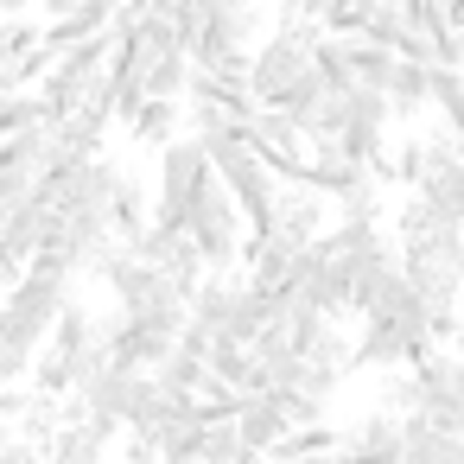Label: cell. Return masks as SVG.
<instances>
[{
  "instance_id": "cell-5",
  "label": "cell",
  "mask_w": 464,
  "mask_h": 464,
  "mask_svg": "<svg viewBox=\"0 0 464 464\" xmlns=\"http://www.w3.org/2000/svg\"><path fill=\"white\" fill-rule=\"evenodd\" d=\"M267 236H280V242H293V248L324 242V198L305 191V185H280V198H274V229H267Z\"/></svg>"
},
{
  "instance_id": "cell-2",
  "label": "cell",
  "mask_w": 464,
  "mask_h": 464,
  "mask_svg": "<svg viewBox=\"0 0 464 464\" xmlns=\"http://www.w3.org/2000/svg\"><path fill=\"white\" fill-rule=\"evenodd\" d=\"M185 236H191V248H198V261H204L210 274L242 267V255H248V242H242V210L229 204L223 179H210V185L198 191V204H191V217H185Z\"/></svg>"
},
{
  "instance_id": "cell-10",
  "label": "cell",
  "mask_w": 464,
  "mask_h": 464,
  "mask_svg": "<svg viewBox=\"0 0 464 464\" xmlns=\"http://www.w3.org/2000/svg\"><path fill=\"white\" fill-rule=\"evenodd\" d=\"M420 204H432L439 217H451V223H464V160H432L426 153V179H420V191H413Z\"/></svg>"
},
{
  "instance_id": "cell-9",
  "label": "cell",
  "mask_w": 464,
  "mask_h": 464,
  "mask_svg": "<svg viewBox=\"0 0 464 464\" xmlns=\"http://www.w3.org/2000/svg\"><path fill=\"white\" fill-rule=\"evenodd\" d=\"M293 261H299V248L293 242H280V236H248V255H242V280L255 286V293H286V280H293Z\"/></svg>"
},
{
  "instance_id": "cell-14",
  "label": "cell",
  "mask_w": 464,
  "mask_h": 464,
  "mask_svg": "<svg viewBox=\"0 0 464 464\" xmlns=\"http://www.w3.org/2000/svg\"><path fill=\"white\" fill-rule=\"evenodd\" d=\"M185 90H191V58L185 52H172L147 71V102H179Z\"/></svg>"
},
{
  "instance_id": "cell-3",
  "label": "cell",
  "mask_w": 464,
  "mask_h": 464,
  "mask_svg": "<svg viewBox=\"0 0 464 464\" xmlns=\"http://www.w3.org/2000/svg\"><path fill=\"white\" fill-rule=\"evenodd\" d=\"M217 172H210V160H204V147L185 134V140H172L166 153H160V191H153V223H166V229H185V217H191V204H198V191L210 185Z\"/></svg>"
},
{
  "instance_id": "cell-17",
  "label": "cell",
  "mask_w": 464,
  "mask_h": 464,
  "mask_svg": "<svg viewBox=\"0 0 464 464\" xmlns=\"http://www.w3.org/2000/svg\"><path fill=\"white\" fill-rule=\"evenodd\" d=\"M0 464H52V458H45L39 445H26V439H14L7 451H0Z\"/></svg>"
},
{
  "instance_id": "cell-13",
  "label": "cell",
  "mask_w": 464,
  "mask_h": 464,
  "mask_svg": "<svg viewBox=\"0 0 464 464\" xmlns=\"http://www.w3.org/2000/svg\"><path fill=\"white\" fill-rule=\"evenodd\" d=\"M33 128H45V102H39V90L0 96V147L20 140V134H33Z\"/></svg>"
},
{
  "instance_id": "cell-1",
  "label": "cell",
  "mask_w": 464,
  "mask_h": 464,
  "mask_svg": "<svg viewBox=\"0 0 464 464\" xmlns=\"http://www.w3.org/2000/svg\"><path fill=\"white\" fill-rule=\"evenodd\" d=\"M401 280H407L432 312H458V299H464V229H458V236L401 242Z\"/></svg>"
},
{
  "instance_id": "cell-7",
  "label": "cell",
  "mask_w": 464,
  "mask_h": 464,
  "mask_svg": "<svg viewBox=\"0 0 464 464\" xmlns=\"http://www.w3.org/2000/svg\"><path fill=\"white\" fill-rule=\"evenodd\" d=\"M356 179H369V172H362L337 140H312V147H305V172H299V185H305V191H318L324 204H331V198H343Z\"/></svg>"
},
{
  "instance_id": "cell-12",
  "label": "cell",
  "mask_w": 464,
  "mask_h": 464,
  "mask_svg": "<svg viewBox=\"0 0 464 464\" xmlns=\"http://www.w3.org/2000/svg\"><path fill=\"white\" fill-rule=\"evenodd\" d=\"M179 121H185V109H179V102H147V109L128 121V134H134L140 147H160V153H166L172 140H185V134H179Z\"/></svg>"
},
{
  "instance_id": "cell-4",
  "label": "cell",
  "mask_w": 464,
  "mask_h": 464,
  "mask_svg": "<svg viewBox=\"0 0 464 464\" xmlns=\"http://www.w3.org/2000/svg\"><path fill=\"white\" fill-rule=\"evenodd\" d=\"M337 451H343L350 464H401V451H407V420L369 407V413H356V420L337 432Z\"/></svg>"
},
{
  "instance_id": "cell-15",
  "label": "cell",
  "mask_w": 464,
  "mask_h": 464,
  "mask_svg": "<svg viewBox=\"0 0 464 464\" xmlns=\"http://www.w3.org/2000/svg\"><path fill=\"white\" fill-rule=\"evenodd\" d=\"M337 204V223H382V179L369 172V179H356L343 198H331Z\"/></svg>"
},
{
  "instance_id": "cell-6",
  "label": "cell",
  "mask_w": 464,
  "mask_h": 464,
  "mask_svg": "<svg viewBox=\"0 0 464 464\" xmlns=\"http://www.w3.org/2000/svg\"><path fill=\"white\" fill-rule=\"evenodd\" d=\"M236 432H242V445H248L255 458H274V451L293 439V420H286V407H280L274 394H242Z\"/></svg>"
},
{
  "instance_id": "cell-19",
  "label": "cell",
  "mask_w": 464,
  "mask_h": 464,
  "mask_svg": "<svg viewBox=\"0 0 464 464\" xmlns=\"http://www.w3.org/2000/svg\"><path fill=\"white\" fill-rule=\"evenodd\" d=\"M451 356L464 362V312H458V331H451Z\"/></svg>"
},
{
  "instance_id": "cell-11",
  "label": "cell",
  "mask_w": 464,
  "mask_h": 464,
  "mask_svg": "<svg viewBox=\"0 0 464 464\" xmlns=\"http://www.w3.org/2000/svg\"><path fill=\"white\" fill-rule=\"evenodd\" d=\"M388 109H394L401 121H413L420 109H432V64L401 58V64H394V83H388Z\"/></svg>"
},
{
  "instance_id": "cell-16",
  "label": "cell",
  "mask_w": 464,
  "mask_h": 464,
  "mask_svg": "<svg viewBox=\"0 0 464 464\" xmlns=\"http://www.w3.org/2000/svg\"><path fill=\"white\" fill-rule=\"evenodd\" d=\"M198 464H261V458L242 445V432H236V420H229V426H210V432H204Z\"/></svg>"
},
{
  "instance_id": "cell-18",
  "label": "cell",
  "mask_w": 464,
  "mask_h": 464,
  "mask_svg": "<svg viewBox=\"0 0 464 464\" xmlns=\"http://www.w3.org/2000/svg\"><path fill=\"white\" fill-rule=\"evenodd\" d=\"M445 394H451L458 413H464V362H458V356H445Z\"/></svg>"
},
{
  "instance_id": "cell-8",
  "label": "cell",
  "mask_w": 464,
  "mask_h": 464,
  "mask_svg": "<svg viewBox=\"0 0 464 464\" xmlns=\"http://www.w3.org/2000/svg\"><path fill=\"white\" fill-rule=\"evenodd\" d=\"M242 293H248V280H236V274H210V280L191 293V305H185V312H191V324H198V331H210V337H229Z\"/></svg>"
}]
</instances>
